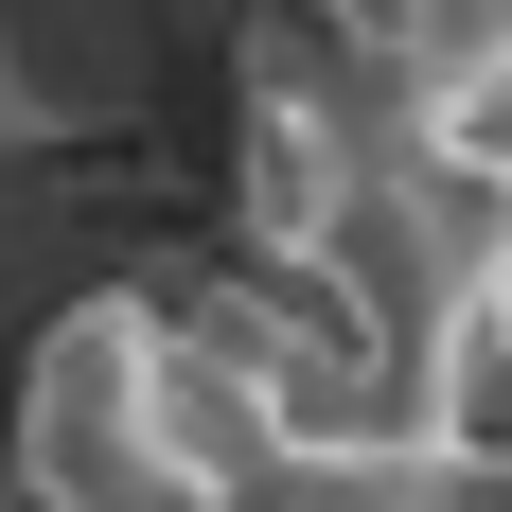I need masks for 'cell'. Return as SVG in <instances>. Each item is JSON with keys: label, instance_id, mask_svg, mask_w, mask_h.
<instances>
[{"label": "cell", "instance_id": "cell-3", "mask_svg": "<svg viewBox=\"0 0 512 512\" xmlns=\"http://www.w3.org/2000/svg\"><path fill=\"white\" fill-rule=\"evenodd\" d=\"M495 512H512V495H495Z\"/></svg>", "mask_w": 512, "mask_h": 512}, {"label": "cell", "instance_id": "cell-1", "mask_svg": "<svg viewBox=\"0 0 512 512\" xmlns=\"http://www.w3.org/2000/svg\"><path fill=\"white\" fill-rule=\"evenodd\" d=\"M301 424L177 283H89L18 336V512H230Z\"/></svg>", "mask_w": 512, "mask_h": 512}, {"label": "cell", "instance_id": "cell-2", "mask_svg": "<svg viewBox=\"0 0 512 512\" xmlns=\"http://www.w3.org/2000/svg\"><path fill=\"white\" fill-rule=\"evenodd\" d=\"M159 89V0H0V124L18 142H106Z\"/></svg>", "mask_w": 512, "mask_h": 512}]
</instances>
